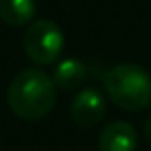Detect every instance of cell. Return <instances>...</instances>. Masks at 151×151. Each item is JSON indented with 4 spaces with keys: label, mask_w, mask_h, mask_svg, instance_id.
I'll use <instances>...</instances> for the list:
<instances>
[{
    "label": "cell",
    "mask_w": 151,
    "mask_h": 151,
    "mask_svg": "<svg viewBox=\"0 0 151 151\" xmlns=\"http://www.w3.org/2000/svg\"><path fill=\"white\" fill-rule=\"evenodd\" d=\"M145 134H147V141H149V145H151V116H149V120H147V124H145Z\"/></svg>",
    "instance_id": "cell-8"
},
{
    "label": "cell",
    "mask_w": 151,
    "mask_h": 151,
    "mask_svg": "<svg viewBox=\"0 0 151 151\" xmlns=\"http://www.w3.org/2000/svg\"><path fill=\"white\" fill-rule=\"evenodd\" d=\"M85 77H87V66L77 58H66L56 64L52 81L58 89L70 91V89H77L85 81Z\"/></svg>",
    "instance_id": "cell-6"
},
{
    "label": "cell",
    "mask_w": 151,
    "mask_h": 151,
    "mask_svg": "<svg viewBox=\"0 0 151 151\" xmlns=\"http://www.w3.org/2000/svg\"><path fill=\"white\" fill-rule=\"evenodd\" d=\"M35 2L33 0H0V21L19 27L33 19Z\"/></svg>",
    "instance_id": "cell-7"
},
{
    "label": "cell",
    "mask_w": 151,
    "mask_h": 151,
    "mask_svg": "<svg viewBox=\"0 0 151 151\" xmlns=\"http://www.w3.org/2000/svg\"><path fill=\"white\" fill-rule=\"evenodd\" d=\"M6 101L13 114L23 120H40L50 114L56 101V85L40 68L21 70L9 85Z\"/></svg>",
    "instance_id": "cell-1"
},
{
    "label": "cell",
    "mask_w": 151,
    "mask_h": 151,
    "mask_svg": "<svg viewBox=\"0 0 151 151\" xmlns=\"http://www.w3.org/2000/svg\"><path fill=\"white\" fill-rule=\"evenodd\" d=\"M64 48L62 29L48 19H40L23 33V50L35 64H54Z\"/></svg>",
    "instance_id": "cell-3"
},
{
    "label": "cell",
    "mask_w": 151,
    "mask_h": 151,
    "mask_svg": "<svg viewBox=\"0 0 151 151\" xmlns=\"http://www.w3.org/2000/svg\"><path fill=\"white\" fill-rule=\"evenodd\" d=\"M106 114V99L97 89H83L70 104V118L81 128L95 126Z\"/></svg>",
    "instance_id": "cell-4"
},
{
    "label": "cell",
    "mask_w": 151,
    "mask_h": 151,
    "mask_svg": "<svg viewBox=\"0 0 151 151\" xmlns=\"http://www.w3.org/2000/svg\"><path fill=\"white\" fill-rule=\"evenodd\" d=\"M108 97L124 112H139L151 104V77L145 68L122 62L104 75Z\"/></svg>",
    "instance_id": "cell-2"
},
{
    "label": "cell",
    "mask_w": 151,
    "mask_h": 151,
    "mask_svg": "<svg viewBox=\"0 0 151 151\" xmlns=\"http://www.w3.org/2000/svg\"><path fill=\"white\" fill-rule=\"evenodd\" d=\"M99 151H134L137 149V132L132 124L124 120L110 122L101 132L97 141Z\"/></svg>",
    "instance_id": "cell-5"
}]
</instances>
